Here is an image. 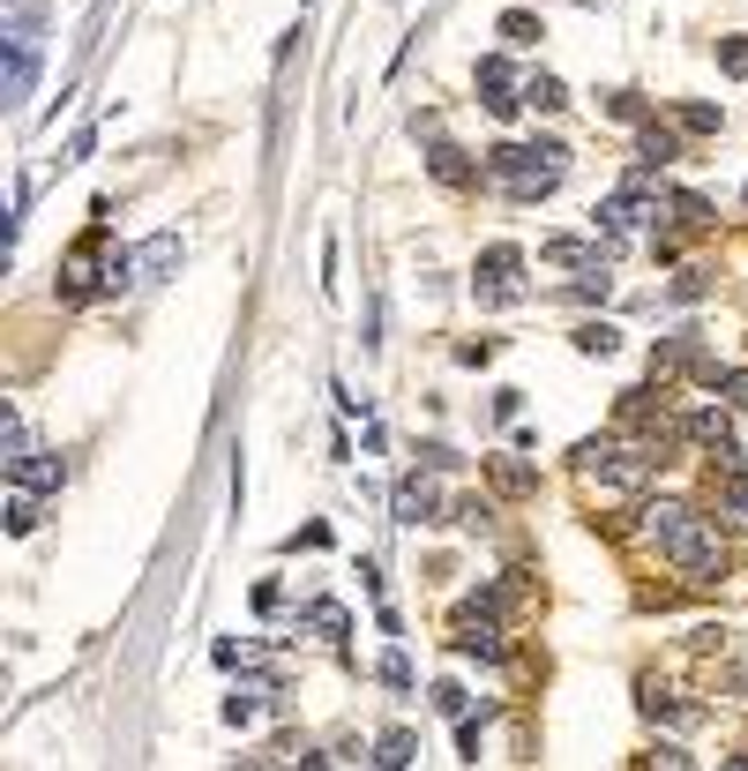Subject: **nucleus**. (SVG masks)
<instances>
[{
	"label": "nucleus",
	"mask_w": 748,
	"mask_h": 771,
	"mask_svg": "<svg viewBox=\"0 0 748 771\" xmlns=\"http://www.w3.org/2000/svg\"><path fill=\"white\" fill-rule=\"evenodd\" d=\"M562 172H569V150H562V143H495V150H487V180H495L509 203L554 195Z\"/></svg>",
	"instance_id": "f257e3e1"
},
{
	"label": "nucleus",
	"mask_w": 748,
	"mask_h": 771,
	"mask_svg": "<svg viewBox=\"0 0 748 771\" xmlns=\"http://www.w3.org/2000/svg\"><path fill=\"white\" fill-rule=\"evenodd\" d=\"M666 562H673L689 585H718V577H726V540H718V524H711V517H696V524L666 547Z\"/></svg>",
	"instance_id": "f03ea898"
},
{
	"label": "nucleus",
	"mask_w": 748,
	"mask_h": 771,
	"mask_svg": "<svg viewBox=\"0 0 748 771\" xmlns=\"http://www.w3.org/2000/svg\"><path fill=\"white\" fill-rule=\"evenodd\" d=\"M31 76H38V15H15V31H8V105H23L31 98Z\"/></svg>",
	"instance_id": "7ed1b4c3"
},
{
	"label": "nucleus",
	"mask_w": 748,
	"mask_h": 771,
	"mask_svg": "<svg viewBox=\"0 0 748 771\" xmlns=\"http://www.w3.org/2000/svg\"><path fill=\"white\" fill-rule=\"evenodd\" d=\"M599 225H607V233H636V225H644V217H659V195H651V188H644V166H636V180H628L622 195H607V203H599Z\"/></svg>",
	"instance_id": "20e7f679"
},
{
	"label": "nucleus",
	"mask_w": 748,
	"mask_h": 771,
	"mask_svg": "<svg viewBox=\"0 0 748 771\" xmlns=\"http://www.w3.org/2000/svg\"><path fill=\"white\" fill-rule=\"evenodd\" d=\"M450 644H457V651H472V659H501V651H509V637H501V622H495V606H472V600H464Z\"/></svg>",
	"instance_id": "39448f33"
},
{
	"label": "nucleus",
	"mask_w": 748,
	"mask_h": 771,
	"mask_svg": "<svg viewBox=\"0 0 748 771\" xmlns=\"http://www.w3.org/2000/svg\"><path fill=\"white\" fill-rule=\"evenodd\" d=\"M479 90H487V113H495V121H509V113L524 105V98H517V68H509L501 53H487V60H479Z\"/></svg>",
	"instance_id": "423d86ee"
},
{
	"label": "nucleus",
	"mask_w": 748,
	"mask_h": 771,
	"mask_svg": "<svg viewBox=\"0 0 748 771\" xmlns=\"http://www.w3.org/2000/svg\"><path fill=\"white\" fill-rule=\"evenodd\" d=\"M689 524H696V510H689V502H673V495L644 502V540H651V547H673V540H681Z\"/></svg>",
	"instance_id": "0eeeda50"
},
{
	"label": "nucleus",
	"mask_w": 748,
	"mask_h": 771,
	"mask_svg": "<svg viewBox=\"0 0 748 771\" xmlns=\"http://www.w3.org/2000/svg\"><path fill=\"white\" fill-rule=\"evenodd\" d=\"M172 270H180V233H158V240L135 248V277H143V285H166Z\"/></svg>",
	"instance_id": "6e6552de"
},
{
	"label": "nucleus",
	"mask_w": 748,
	"mask_h": 771,
	"mask_svg": "<svg viewBox=\"0 0 748 771\" xmlns=\"http://www.w3.org/2000/svg\"><path fill=\"white\" fill-rule=\"evenodd\" d=\"M397 524H442V495H434V479H405L397 487Z\"/></svg>",
	"instance_id": "1a4fd4ad"
},
{
	"label": "nucleus",
	"mask_w": 748,
	"mask_h": 771,
	"mask_svg": "<svg viewBox=\"0 0 748 771\" xmlns=\"http://www.w3.org/2000/svg\"><path fill=\"white\" fill-rule=\"evenodd\" d=\"M427 172H434V180H442V188H479V166H472V158H464L457 143H434V150H427Z\"/></svg>",
	"instance_id": "9d476101"
},
{
	"label": "nucleus",
	"mask_w": 748,
	"mask_h": 771,
	"mask_svg": "<svg viewBox=\"0 0 748 771\" xmlns=\"http://www.w3.org/2000/svg\"><path fill=\"white\" fill-rule=\"evenodd\" d=\"M681 158V143H673V128H659V121H644L636 128V166L644 172H659V166H673Z\"/></svg>",
	"instance_id": "9b49d317"
},
{
	"label": "nucleus",
	"mask_w": 748,
	"mask_h": 771,
	"mask_svg": "<svg viewBox=\"0 0 748 771\" xmlns=\"http://www.w3.org/2000/svg\"><path fill=\"white\" fill-rule=\"evenodd\" d=\"M367 764H382V771H405V764H419V734L412 727H389L382 741H374V757Z\"/></svg>",
	"instance_id": "f8f14e48"
},
{
	"label": "nucleus",
	"mask_w": 748,
	"mask_h": 771,
	"mask_svg": "<svg viewBox=\"0 0 748 771\" xmlns=\"http://www.w3.org/2000/svg\"><path fill=\"white\" fill-rule=\"evenodd\" d=\"M487 479H495V495H509V502L540 487V472H532V465H517V457H495V465H487Z\"/></svg>",
	"instance_id": "ddd939ff"
},
{
	"label": "nucleus",
	"mask_w": 748,
	"mask_h": 771,
	"mask_svg": "<svg viewBox=\"0 0 748 771\" xmlns=\"http://www.w3.org/2000/svg\"><path fill=\"white\" fill-rule=\"evenodd\" d=\"M15 479H23L31 495H60V457H38V450H31V457L15 465Z\"/></svg>",
	"instance_id": "4468645a"
},
{
	"label": "nucleus",
	"mask_w": 748,
	"mask_h": 771,
	"mask_svg": "<svg viewBox=\"0 0 748 771\" xmlns=\"http://www.w3.org/2000/svg\"><path fill=\"white\" fill-rule=\"evenodd\" d=\"M540 256L554 262V270H599V248H591V240H546Z\"/></svg>",
	"instance_id": "2eb2a0df"
},
{
	"label": "nucleus",
	"mask_w": 748,
	"mask_h": 771,
	"mask_svg": "<svg viewBox=\"0 0 748 771\" xmlns=\"http://www.w3.org/2000/svg\"><path fill=\"white\" fill-rule=\"evenodd\" d=\"M607 121H622V128H644V121H651V105H644L636 90H607Z\"/></svg>",
	"instance_id": "dca6fc26"
},
{
	"label": "nucleus",
	"mask_w": 748,
	"mask_h": 771,
	"mask_svg": "<svg viewBox=\"0 0 748 771\" xmlns=\"http://www.w3.org/2000/svg\"><path fill=\"white\" fill-rule=\"evenodd\" d=\"M666 211L681 217V233H711V225H718V217H711V203H704V195H673Z\"/></svg>",
	"instance_id": "f3484780"
},
{
	"label": "nucleus",
	"mask_w": 748,
	"mask_h": 771,
	"mask_svg": "<svg viewBox=\"0 0 748 771\" xmlns=\"http://www.w3.org/2000/svg\"><path fill=\"white\" fill-rule=\"evenodd\" d=\"M614 344H622V330H614V322H583V330H577V352H583V360H607Z\"/></svg>",
	"instance_id": "a211bd4d"
},
{
	"label": "nucleus",
	"mask_w": 748,
	"mask_h": 771,
	"mask_svg": "<svg viewBox=\"0 0 748 771\" xmlns=\"http://www.w3.org/2000/svg\"><path fill=\"white\" fill-rule=\"evenodd\" d=\"M524 105H540V113H562V105H569L562 76H532V83H524Z\"/></svg>",
	"instance_id": "6ab92c4d"
},
{
	"label": "nucleus",
	"mask_w": 748,
	"mask_h": 771,
	"mask_svg": "<svg viewBox=\"0 0 748 771\" xmlns=\"http://www.w3.org/2000/svg\"><path fill=\"white\" fill-rule=\"evenodd\" d=\"M262 696H270V689H262V682H248V689H233V696H225V719H233V727H248L254 712H262Z\"/></svg>",
	"instance_id": "aec40b11"
},
{
	"label": "nucleus",
	"mask_w": 748,
	"mask_h": 771,
	"mask_svg": "<svg viewBox=\"0 0 748 771\" xmlns=\"http://www.w3.org/2000/svg\"><path fill=\"white\" fill-rule=\"evenodd\" d=\"M501 38H509V45H540V15L509 8V15H501Z\"/></svg>",
	"instance_id": "412c9836"
},
{
	"label": "nucleus",
	"mask_w": 748,
	"mask_h": 771,
	"mask_svg": "<svg viewBox=\"0 0 748 771\" xmlns=\"http://www.w3.org/2000/svg\"><path fill=\"white\" fill-rule=\"evenodd\" d=\"M31 524H38V495H31V487H23V495H8V532H15V540H23V532H31Z\"/></svg>",
	"instance_id": "4be33fe9"
},
{
	"label": "nucleus",
	"mask_w": 748,
	"mask_h": 771,
	"mask_svg": "<svg viewBox=\"0 0 748 771\" xmlns=\"http://www.w3.org/2000/svg\"><path fill=\"white\" fill-rule=\"evenodd\" d=\"M718 121H726L718 105H681V135H718Z\"/></svg>",
	"instance_id": "5701e85b"
},
{
	"label": "nucleus",
	"mask_w": 748,
	"mask_h": 771,
	"mask_svg": "<svg viewBox=\"0 0 748 771\" xmlns=\"http://www.w3.org/2000/svg\"><path fill=\"white\" fill-rule=\"evenodd\" d=\"M509 270H524V256H517V248H509V240H501V248H487V256H479V277H509Z\"/></svg>",
	"instance_id": "b1692460"
},
{
	"label": "nucleus",
	"mask_w": 748,
	"mask_h": 771,
	"mask_svg": "<svg viewBox=\"0 0 748 771\" xmlns=\"http://www.w3.org/2000/svg\"><path fill=\"white\" fill-rule=\"evenodd\" d=\"M307 630L337 637V630H344V606H337V600H315V606H307Z\"/></svg>",
	"instance_id": "393cba45"
},
{
	"label": "nucleus",
	"mask_w": 748,
	"mask_h": 771,
	"mask_svg": "<svg viewBox=\"0 0 748 771\" xmlns=\"http://www.w3.org/2000/svg\"><path fill=\"white\" fill-rule=\"evenodd\" d=\"M718 68L726 76H748V38H718Z\"/></svg>",
	"instance_id": "a878e982"
},
{
	"label": "nucleus",
	"mask_w": 748,
	"mask_h": 771,
	"mask_svg": "<svg viewBox=\"0 0 748 771\" xmlns=\"http://www.w3.org/2000/svg\"><path fill=\"white\" fill-rule=\"evenodd\" d=\"M457 524H464V532H487V524H495V510L472 495V502H457Z\"/></svg>",
	"instance_id": "bb28decb"
},
{
	"label": "nucleus",
	"mask_w": 748,
	"mask_h": 771,
	"mask_svg": "<svg viewBox=\"0 0 748 771\" xmlns=\"http://www.w3.org/2000/svg\"><path fill=\"white\" fill-rule=\"evenodd\" d=\"M704 293H711L704 270H681V277H673V301H704Z\"/></svg>",
	"instance_id": "cd10ccee"
},
{
	"label": "nucleus",
	"mask_w": 748,
	"mask_h": 771,
	"mask_svg": "<svg viewBox=\"0 0 748 771\" xmlns=\"http://www.w3.org/2000/svg\"><path fill=\"white\" fill-rule=\"evenodd\" d=\"M382 682H389V689H412V659H405V651H389V659H382Z\"/></svg>",
	"instance_id": "c85d7f7f"
},
{
	"label": "nucleus",
	"mask_w": 748,
	"mask_h": 771,
	"mask_svg": "<svg viewBox=\"0 0 748 771\" xmlns=\"http://www.w3.org/2000/svg\"><path fill=\"white\" fill-rule=\"evenodd\" d=\"M434 712H450V719H464V689H457V682H442V689H434Z\"/></svg>",
	"instance_id": "c756f323"
},
{
	"label": "nucleus",
	"mask_w": 748,
	"mask_h": 771,
	"mask_svg": "<svg viewBox=\"0 0 748 771\" xmlns=\"http://www.w3.org/2000/svg\"><path fill=\"white\" fill-rule=\"evenodd\" d=\"M718 389H726V405H741V397H748V367H726V375H718Z\"/></svg>",
	"instance_id": "7c9ffc66"
},
{
	"label": "nucleus",
	"mask_w": 748,
	"mask_h": 771,
	"mask_svg": "<svg viewBox=\"0 0 748 771\" xmlns=\"http://www.w3.org/2000/svg\"><path fill=\"white\" fill-rule=\"evenodd\" d=\"M726 510L748 517V472H734V487H726Z\"/></svg>",
	"instance_id": "2f4dec72"
},
{
	"label": "nucleus",
	"mask_w": 748,
	"mask_h": 771,
	"mask_svg": "<svg viewBox=\"0 0 748 771\" xmlns=\"http://www.w3.org/2000/svg\"><path fill=\"white\" fill-rule=\"evenodd\" d=\"M8 15H31V0H8Z\"/></svg>",
	"instance_id": "473e14b6"
}]
</instances>
